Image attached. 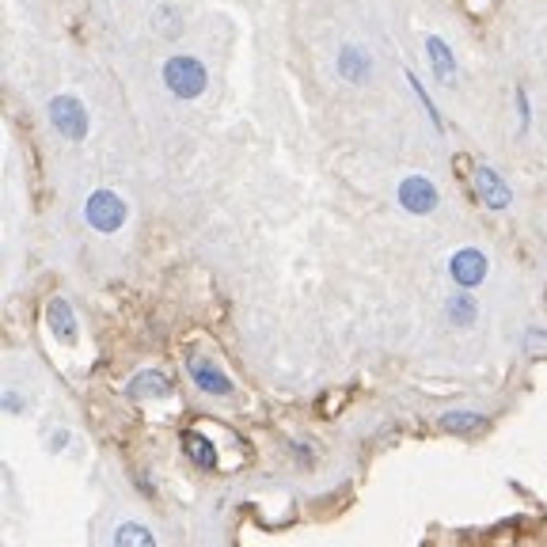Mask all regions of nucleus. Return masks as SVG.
I'll use <instances>...</instances> for the list:
<instances>
[{"label": "nucleus", "instance_id": "6e6552de", "mask_svg": "<svg viewBox=\"0 0 547 547\" xmlns=\"http://www.w3.org/2000/svg\"><path fill=\"white\" fill-rule=\"evenodd\" d=\"M183 453H187L190 460H194V468H202V472L217 468V449H213L198 430H187V434H183Z\"/></svg>", "mask_w": 547, "mask_h": 547}, {"label": "nucleus", "instance_id": "f257e3e1", "mask_svg": "<svg viewBox=\"0 0 547 547\" xmlns=\"http://www.w3.org/2000/svg\"><path fill=\"white\" fill-rule=\"evenodd\" d=\"M164 84L179 99H198V95L206 92V69H202L198 57H171L168 65H164Z\"/></svg>", "mask_w": 547, "mask_h": 547}, {"label": "nucleus", "instance_id": "ddd939ff", "mask_svg": "<svg viewBox=\"0 0 547 547\" xmlns=\"http://www.w3.org/2000/svg\"><path fill=\"white\" fill-rule=\"evenodd\" d=\"M114 547H156V540H152V532L145 525L126 521V525L114 529Z\"/></svg>", "mask_w": 547, "mask_h": 547}, {"label": "nucleus", "instance_id": "2eb2a0df", "mask_svg": "<svg viewBox=\"0 0 547 547\" xmlns=\"http://www.w3.org/2000/svg\"><path fill=\"white\" fill-rule=\"evenodd\" d=\"M441 426L453 430V434H472V430L483 426V415H475V411H453V415H445Z\"/></svg>", "mask_w": 547, "mask_h": 547}, {"label": "nucleus", "instance_id": "39448f33", "mask_svg": "<svg viewBox=\"0 0 547 547\" xmlns=\"http://www.w3.org/2000/svg\"><path fill=\"white\" fill-rule=\"evenodd\" d=\"M449 274H453V282L460 289H472L487 278V255L483 251H475V247H464V251H456L453 259H449Z\"/></svg>", "mask_w": 547, "mask_h": 547}, {"label": "nucleus", "instance_id": "0eeeda50", "mask_svg": "<svg viewBox=\"0 0 547 547\" xmlns=\"http://www.w3.org/2000/svg\"><path fill=\"white\" fill-rule=\"evenodd\" d=\"M187 369H190V377H194V384H198L206 396H232V380L217 369V361L187 358Z\"/></svg>", "mask_w": 547, "mask_h": 547}, {"label": "nucleus", "instance_id": "4468645a", "mask_svg": "<svg viewBox=\"0 0 547 547\" xmlns=\"http://www.w3.org/2000/svg\"><path fill=\"white\" fill-rule=\"evenodd\" d=\"M475 316H479V308H475L472 297H464V293H460V297L449 301V320H453L456 327H472Z\"/></svg>", "mask_w": 547, "mask_h": 547}, {"label": "nucleus", "instance_id": "20e7f679", "mask_svg": "<svg viewBox=\"0 0 547 547\" xmlns=\"http://www.w3.org/2000/svg\"><path fill=\"white\" fill-rule=\"evenodd\" d=\"M399 206L407 209V213H434L437 209V187L426 179V175H407L403 183H399Z\"/></svg>", "mask_w": 547, "mask_h": 547}, {"label": "nucleus", "instance_id": "423d86ee", "mask_svg": "<svg viewBox=\"0 0 547 547\" xmlns=\"http://www.w3.org/2000/svg\"><path fill=\"white\" fill-rule=\"evenodd\" d=\"M472 183H475V194H479V202L483 206H491V209H506L510 206V187H506V179L498 175L494 168H487V164H479L472 175Z\"/></svg>", "mask_w": 547, "mask_h": 547}, {"label": "nucleus", "instance_id": "dca6fc26", "mask_svg": "<svg viewBox=\"0 0 547 547\" xmlns=\"http://www.w3.org/2000/svg\"><path fill=\"white\" fill-rule=\"evenodd\" d=\"M517 107H521V126H529V99H525V92H517Z\"/></svg>", "mask_w": 547, "mask_h": 547}, {"label": "nucleus", "instance_id": "f03ea898", "mask_svg": "<svg viewBox=\"0 0 547 547\" xmlns=\"http://www.w3.org/2000/svg\"><path fill=\"white\" fill-rule=\"evenodd\" d=\"M50 122L69 141H84L88 137V111H84V103L76 95H54L50 99Z\"/></svg>", "mask_w": 547, "mask_h": 547}, {"label": "nucleus", "instance_id": "1a4fd4ad", "mask_svg": "<svg viewBox=\"0 0 547 547\" xmlns=\"http://www.w3.org/2000/svg\"><path fill=\"white\" fill-rule=\"evenodd\" d=\"M46 316H50V327H54L57 339H61V342H76V316H73V304L61 301V297H57V301L50 304V312H46Z\"/></svg>", "mask_w": 547, "mask_h": 547}, {"label": "nucleus", "instance_id": "9d476101", "mask_svg": "<svg viewBox=\"0 0 547 547\" xmlns=\"http://www.w3.org/2000/svg\"><path fill=\"white\" fill-rule=\"evenodd\" d=\"M339 76H346L350 84L369 80V57L361 54L358 46H346V50L339 54Z\"/></svg>", "mask_w": 547, "mask_h": 547}, {"label": "nucleus", "instance_id": "9b49d317", "mask_svg": "<svg viewBox=\"0 0 547 547\" xmlns=\"http://www.w3.org/2000/svg\"><path fill=\"white\" fill-rule=\"evenodd\" d=\"M168 377L164 373H137L130 380V396L133 399H152V396H168Z\"/></svg>", "mask_w": 547, "mask_h": 547}, {"label": "nucleus", "instance_id": "7ed1b4c3", "mask_svg": "<svg viewBox=\"0 0 547 547\" xmlns=\"http://www.w3.org/2000/svg\"><path fill=\"white\" fill-rule=\"evenodd\" d=\"M84 217L95 232H118L126 225V202L114 194V190H95L84 206Z\"/></svg>", "mask_w": 547, "mask_h": 547}, {"label": "nucleus", "instance_id": "f8f14e48", "mask_svg": "<svg viewBox=\"0 0 547 547\" xmlns=\"http://www.w3.org/2000/svg\"><path fill=\"white\" fill-rule=\"evenodd\" d=\"M426 54H430V61H434V73L445 80V84H453V54H449V46L441 42L437 35H430L426 38Z\"/></svg>", "mask_w": 547, "mask_h": 547}, {"label": "nucleus", "instance_id": "f3484780", "mask_svg": "<svg viewBox=\"0 0 547 547\" xmlns=\"http://www.w3.org/2000/svg\"><path fill=\"white\" fill-rule=\"evenodd\" d=\"M4 407H8V411H23V399H19L16 392H8V396H4Z\"/></svg>", "mask_w": 547, "mask_h": 547}]
</instances>
